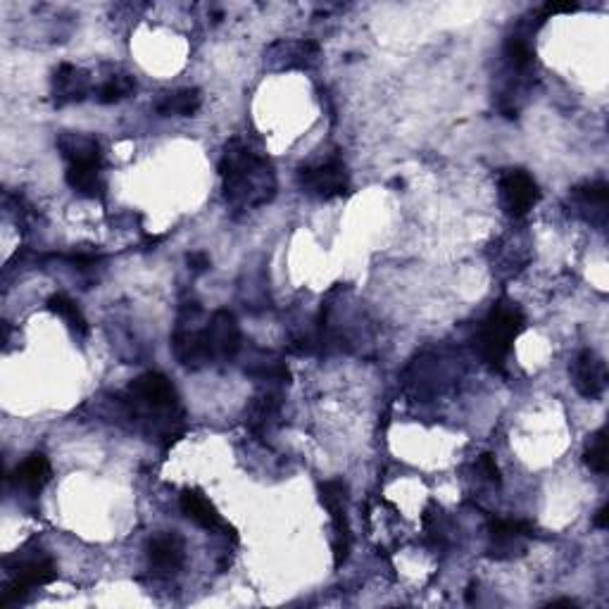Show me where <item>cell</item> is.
Returning <instances> with one entry per match:
<instances>
[{
  "label": "cell",
  "instance_id": "1",
  "mask_svg": "<svg viewBox=\"0 0 609 609\" xmlns=\"http://www.w3.org/2000/svg\"><path fill=\"white\" fill-rule=\"evenodd\" d=\"M219 174L224 181L226 203L238 210H253L267 205L276 196V174L272 162L257 153L243 138L226 143Z\"/></svg>",
  "mask_w": 609,
  "mask_h": 609
},
{
  "label": "cell",
  "instance_id": "2",
  "mask_svg": "<svg viewBox=\"0 0 609 609\" xmlns=\"http://www.w3.org/2000/svg\"><path fill=\"white\" fill-rule=\"evenodd\" d=\"M124 403H127L129 414L136 422L155 426V433L165 438V448L181 436V431H177L181 424L179 395L167 376L158 372L138 376L129 384Z\"/></svg>",
  "mask_w": 609,
  "mask_h": 609
},
{
  "label": "cell",
  "instance_id": "3",
  "mask_svg": "<svg viewBox=\"0 0 609 609\" xmlns=\"http://www.w3.org/2000/svg\"><path fill=\"white\" fill-rule=\"evenodd\" d=\"M526 319L519 307H514L507 300H500L483 319L479 336H476V348H479L481 360L495 372H502L507 364V357L512 353V343L521 331H524Z\"/></svg>",
  "mask_w": 609,
  "mask_h": 609
},
{
  "label": "cell",
  "instance_id": "4",
  "mask_svg": "<svg viewBox=\"0 0 609 609\" xmlns=\"http://www.w3.org/2000/svg\"><path fill=\"white\" fill-rule=\"evenodd\" d=\"M207 319L203 317V307L198 303H186L179 312L177 329L172 336V350L177 362L184 369L210 367L212 353L210 343H207Z\"/></svg>",
  "mask_w": 609,
  "mask_h": 609
},
{
  "label": "cell",
  "instance_id": "5",
  "mask_svg": "<svg viewBox=\"0 0 609 609\" xmlns=\"http://www.w3.org/2000/svg\"><path fill=\"white\" fill-rule=\"evenodd\" d=\"M58 579V569L48 555H31L17 560V567L12 569V579L0 595V607L20 605L27 600V595L34 588H43Z\"/></svg>",
  "mask_w": 609,
  "mask_h": 609
},
{
  "label": "cell",
  "instance_id": "6",
  "mask_svg": "<svg viewBox=\"0 0 609 609\" xmlns=\"http://www.w3.org/2000/svg\"><path fill=\"white\" fill-rule=\"evenodd\" d=\"M298 184L307 196L319 200L345 196L350 191L348 172H345V165L338 158H329L310 167H300Z\"/></svg>",
  "mask_w": 609,
  "mask_h": 609
},
{
  "label": "cell",
  "instance_id": "7",
  "mask_svg": "<svg viewBox=\"0 0 609 609\" xmlns=\"http://www.w3.org/2000/svg\"><path fill=\"white\" fill-rule=\"evenodd\" d=\"M500 205L514 219L526 217L541 200V188L524 169H505L498 179Z\"/></svg>",
  "mask_w": 609,
  "mask_h": 609
},
{
  "label": "cell",
  "instance_id": "8",
  "mask_svg": "<svg viewBox=\"0 0 609 609\" xmlns=\"http://www.w3.org/2000/svg\"><path fill=\"white\" fill-rule=\"evenodd\" d=\"M207 343H210L212 364L231 362L241 350V329L234 312L217 310L215 315L207 317Z\"/></svg>",
  "mask_w": 609,
  "mask_h": 609
},
{
  "label": "cell",
  "instance_id": "9",
  "mask_svg": "<svg viewBox=\"0 0 609 609\" xmlns=\"http://www.w3.org/2000/svg\"><path fill=\"white\" fill-rule=\"evenodd\" d=\"M186 545L177 531H162L150 538L148 543V564L155 574L172 576L184 567Z\"/></svg>",
  "mask_w": 609,
  "mask_h": 609
},
{
  "label": "cell",
  "instance_id": "10",
  "mask_svg": "<svg viewBox=\"0 0 609 609\" xmlns=\"http://www.w3.org/2000/svg\"><path fill=\"white\" fill-rule=\"evenodd\" d=\"M488 533H491L488 555L495 557V560H507V557L519 555L524 550V538L533 536V524H529V521L493 519Z\"/></svg>",
  "mask_w": 609,
  "mask_h": 609
},
{
  "label": "cell",
  "instance_id": "11",
  "mask_svg": "<svg viewBox=\"0 0 609 609\" xmlns=\"http://www.w3.org/2000/svg\"><path fill=\"white\" fill-rule=\"evenodd\" d=\"M571 376H574V386L583 398L598 400L602 398L607 388V364L598 353L593 350H583L574 360L571 367Z\"/></svg>",
  "mask_w": 609,
  "mask_h": 609
},
{
  "label": "cell",
  "instance_id": "12",
  "mask_svg": "<svg viewBox=\"0 0 609 609\" xmlns=\"http://www.w3.org/2000/svg\"><path fill=\"white\" fill-rule=\"evenodd\" d=\"M571 203L576 212L586 219V222L605 229L607 222V203H609V186L607 181H588V184L576 186L571 191Z\"/></svg>",
  "mask_w": 609,
  "mask_h": 609
},
{
  "label": "cell",
  "instance_id": "13",
  "mask_svg": "<svg viewBox=\"0 0 609 609\" xmlns=\"http://www.w3.org/2000/svg\"><path fill=\"white\" fill-rule=\"evenodd\" d=\"M91 89L93 84L89 72H84V69L74 65H60L53 77V100L58 108L81 103V100L89 96Z\"/></svg>",
  "mask_w": 609,
  "mask_h": 609
},
{
  "label": "cell",
  "instance_id": "14",
  "mask_svg": "<svg viewBox=\"0 0 609 609\" xmlns=\"http://www.w3.org/2000/svg\"><path fill=\"white\" fill-rule=\"evenodd\" d=\"M58 150L67 160V167L72 165H100L103 167V153L100 143L89 134L79 131H62L58 136Z\"/></svg>",
  "mask_w": 609,
  "mask_h": 609
},
{
  "label": "cell",
  "instance_id": "15",
  "mask_svg": "<svg viewBox=\"0 0 609 609\" xmlns=\"http://www.w3.org/2000/svg\"><path fill=\"white\" fill-rule=\"evenodd\" d=\"M179 505H181V512H184V517L188 521H193V524H198L200 529H205V531L229 529L226 521L222 519V514L217 512V507L212 505V502L205 498V493L198 491V488H188V491L181 493Z\"/></svg>",
  "mask_w": 609,
  "mask_h": 609
},
{
  "label": "cell",
  "instance_id": "16",
  "mask_svg": "<svg viewBox=\"0 0 609 609\" xmlns=\"http://www.w3.org/2000/svg\"><path fill=\"white\" fill-rule=\"evenodd\" d=\"M269 62H279V69H307L319 58L317 41H279L267 50Z\"/></svg>",
  "mask_w": 609,
  "mask_h": 609
},
{
  "label": "cell",
  "instance_id": "17",
  "mask_svg": "<svg viewBox=\"0 0 609 609\" xmlns=\"http://www.w3.org/2000/svg\"><path fill=\"white\" fill-rule=\"evenodd\" d=\"M281 419V398L276 393H265L253 398V403L248 407V429L255 433V436H265L279 424Z\"/></svg>",
  "mask_w": 609,
  "mask_h": 609
},
{
  "label": "cell",
  "instance_id": "18",
  "mask_svg": "<svg viewBox=\"0 0 609 609\" xmlns=\"http://www.w3.org/2000/svg\"><path fill=\"white\" fill-rule=\"evenodd\" d=\"M65 179L69 188L74 193H79V196L93 200L105 198V179L100 165H72L67 167Z\"/></svg>",
  "mask_w": 609,
  "mask_h": 609
},
{
  "label": "cell",
  "instance_id": "19",
  "mask_svg": "<svg viewBox=\"0 0 609 609\" xmlns=\"http://www.w3.org/2000/svg\"><path fill=\"white\" fill-rule=\"evenodd\" d=\"M50 476H53V469H50L48 457L41 455V452H34V455H29L27 460L17 467L15 481L17 486L27 488L29 493H39L50 481Z\"/></svg>",
  "mask_w": 609,
  "mask_h": 609
},
{
  "label": "cell",
  "instance_id": "20",
  "mask_svg": "<svg viewBox=\"0 0 609 609\" xmlns=\"http://www.w3.org/2000/svg\"><path fill=\"white\" fill-rule=\"evenodd\" d=\"M203 105V96L198 89H181L174 93H165L155 105L158 115L162 117H193Z\"/></svg>",
  "mask_w": 609,
  "mask_h": 609
},
{
  "label": "cell",
  "instance_id": "21",
  "mask_svg": "<svg viewBox=\"0 0 609 609\" xmlns=\"http://www.w3.org/2000/svg\"><path fill=\"white\" fill-rule=\"evenodd\" d=\"M48 310L55 312V315L65 319V324L77 336L89 334V324H86V319H84V315H81V310L77 307V303H74V300L69 298V295L55 293L53 298L48 300Z\"/></svg>",
  "mask_w": 609,
  "mask_h": 609
},
{
  "label": "cell",
  "instance_id": "22",
  "mask_svg": "<svg viewBox=\"0 0 609 609\" xmlns=\"http://www.w3.org/2000/svg\"><path fill=\"white\" fill-rule=\"evenodd\" d=\"M136 93V81L129 77V74H112L110 79H105L98 89V103L112 105L119 103V100L134 96Z\"/></svg>",
  "mask_w": 609,
  "mask_h": 609
},
{
  "label": "cell",
  "instance_id": "23",
  "mask_svg": "<svg viewBox=\"0 0 609 609\" xmlns=\"http://www.w3.org/2000/svg\"><path fill=\"white\" fill-rule=\"evenodd\" d=\"M505 58L510 62L512 69L517 72H526L536 60V53H533L531 43L524 39V36H510L505 43Z\"/></svg>",
  "mask_w": 609,
  "mask_h": 609
},
{
  "label": "cell",
  "instance_id": "24",
  "mask_svg": "<svg viewBox=\"0 0 609 609\" xmlns=\"http://www.w3.org/2000/svg\"><path fill=\"white\" fill-rule=\"evenodd\" d=\"M583 460L593 472L605 474L607 472V438H605V429H598L590 436L588 448L583 452Z\"/></svg>",
  "mask_w": 609,
  "mask_h": 609
},
{
  "label": "cell",
  "instance_id": "25",
  "mask_svg": "<svg viewBox=\"0 0 609 609\" xmlns=\"http://www.w3.org/2000/svg\"><path fill=\"white\" fill-rule=\"evenodd\" d=\"M579 10V5L576 3H548L543 8V20H548V17L552 15H569V12H576Z\"/></svg>",
  "mask_w": 609,
  "mask_h": 609
},
{
  "label": "cell",
  "instance_id": "26",
  "mask_svg": "<svg viewBox=\"0 0 609 609\" xmlns=\"http://www.w3.org/2000/svg\"><path fill=\"white\" fill-rule=\"evenodd\" d=\"M186 262H188V267L193 269V272H207V269L212 267V260H210V255L207 253H188V257H186Z\"/></svg>",
  "mask_w": 609,
  "mask_h": 609
},
{
  "label": "cell",
  "instance_id": "27",
  "mask_svg": "<svg viewBox=\"0 0 609 609\" xmlns=\"http://www.w3.org/2000/svg\"><path fill=\"white\" fill-rule=\"evenodd\" d=\"M481 469L486 472V476L493 483H500V469H498V462H495L493 455H483L481 457Z\"/></svg>",
  "mask_w": 609,
  "mask_h": 609
},
{
  "label": "cell",
  "instance_id": "28",
  "mask_svg": "<svg viewBox=\"0 0 609 609\" xmlns=\"http://www.w3.org/2000/svg\"><path fill=\"white\" fill-rule=\"evenodd\" d=\"M609 507L605 505V507H600L598 510V514H595V519H593V524L598 526V529H607V519H609Z\"/></svg>",
  "mask_w": 609,
  "mask_h": 609
},
{
  "label": "cell",
  "instance_id": "29",
  "mask_svg": "<svg viewBox=\"0 0 609 609\" xmlns=\"http://www.w3.org/2000/svg\"><path fill=\"white\" fill-rule=\"evenodd\" d=\"M560 605H564V607H576V602L574 600H552L550 602V607H560Z\"/></svg>",
  "mask_w": 609,
  "mask_h": 609
}]
</instances>
